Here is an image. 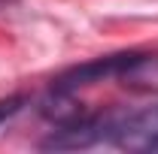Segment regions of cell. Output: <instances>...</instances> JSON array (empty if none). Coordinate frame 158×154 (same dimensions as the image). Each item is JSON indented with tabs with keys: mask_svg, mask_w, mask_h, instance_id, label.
I'll return each mask as SVG.
<instances>
[{
	"mask_svg": "<svg viewBox=\"0 0 158 154\" xmlns=\"http://www.w3.org/2000/svg\"><path fill=\"white\" fill-rule=\"evenodd\" d=\"M100 127L103 145L158 154V103L143 109H106L100 112Z\"/></svg>",
	"mask_w": 158,
	"mask_h": 154,
	"instance_id": "1",
	"label": "cell"
},
{
	"mask_svg": "<svg viewBox=\"0 0 158 154\" xmlns=\"http://www.w3.org/2000/svg\"><path fill=\"white\" fill-rule=\"evenodd\" d=\"M27 106V97L24 94H12V97H6V100H0V124H6L9 118H15Z\"/></svg>",
	"mask_w": 158,
	"mask_h": 154,
	"instance_id": "2",
	"label": "cell"
}]
</instances>
